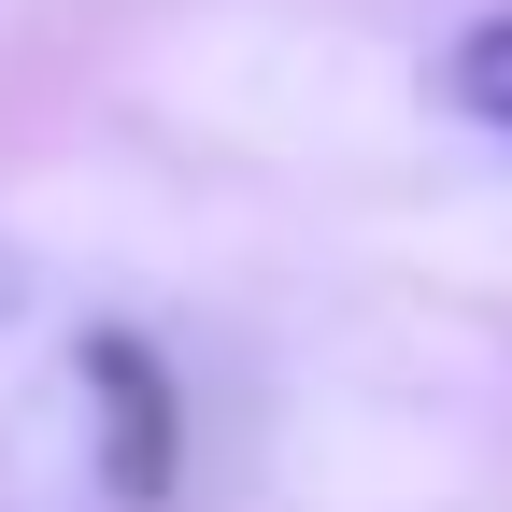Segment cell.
<instances>
[{"label":"cell","mask_w":512,"mask_h":512,"mask_svg":"<svg viewBox=\"0 0 512 512\" xmlns=\"http://www.w3.org/2000/svg\"><path fill=\"white\" fill-rule=\"evenodd\" d=\"M72 384H86V427H100V470H114V498H128V512H157V498H171V456H185V413H171V370H157V342H143V328H86Z\"/></svg>","instance_id":"obj_1"},{"label":"cell","mask_w":512,"mask_h":512,"mask_svg":"<svg viewBox=\"0 0 512 512\" xmlns=\"http://www.w3.org/2000/svg\"><path fill=\"white\" fill-rule=\"evenodd\" d=\"M441 100H456L470 128H498V143H512V15H484L456 57H441Z\"/></svg>","instance_id":"obj_2"}]
</instances>
